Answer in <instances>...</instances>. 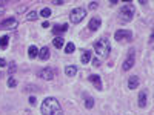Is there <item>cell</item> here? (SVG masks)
<instances>
[{
	"label": "cell",
	"mask_w": 154,
	"mask_h": 115,
	"mask_svg": "<svg viewBox=\"0 0 154 115\" xmlns=\"http://www.w3.org/2000/svg\"><path fill=\"white\" fill-rule=\"evenodd\" d=\"M40 111L43 115H63L62 106L57 101V98H54V97L45 98L40 105Z\"/></svg>",
	"instance_id": "cell-1"
},
{
	"label": "cell",
	"mask_w": 154,
	"mask_h": 115,
	"mask_svg": "<svg viewBox=\"0 0 154 115\" xmlns=\"http://www.w3.org/2000/svg\"><path fill=\"white\" fill-rule=\"evenodd\" d=\"M94 51H96V54L102 58H106L111 52V46H109V40L106 37H102L99 38V40L94 43Z\"/></svg>",
	"instance_id": "cell-2"
},
{
	"label": "cell",
	"mask_w": 154,
	"mask_h": 115,
	"mask_svg": "<svg viewBox=\"0 0 154 115\" xmlns=\"http://www.w3.org/2000/svg\"><path fill=\"white\" fill-rule=\"evenodd\" d=\"M134 14H136V8H134V5L130 3V2L125 3V5H122V8L119 9V19H120L122 23L131 22L133 17H134Z\"/></svg>",
	"instance_id": "cell-3"
},
{
	"label": "cell",
	"mask_w": 154,
	"mask_h": 115,
	"mask_svg": "<svg viewBox=\"0 0 154 115\" xmlns=\"http://www.w3.org/2000/svg\"><path fill=\"white\" fill-rule=\"evenodd\" d=\"M85 17H86V9H85V8H74V9L69 12V20H71V23H74V25L80 23Z\"/></svg>",
	"instance_id": "cell-4"
},
{
	"label": "cell",
	"mask_w": 154,
	"mask_h": 115,
	"mask_svg": "<svg viewBox=\"0 0 154 115\" xmlns=\"http://www.w3.org/2000/svg\"><path fill=\"white\" fill-rule=\"evenodd\" d=\"M134 63H136V49L134 48H130V51H128V54H126V58L123 61V65H122V71H130L133 66H134Z\"/></svg>",
	"instance_id": "cell-5"
},
{
	"label": "cell",
	"mask_w": 154,
	"mask_h": 115,
	"mask_svg": "<svg viewBox=\"0 0 154 115\" xmlns=\"http://www.w3.org/2000/svg\"><path fill=\"white\" fill-rule=\"evenodd\" d=\"M114 38L117 42H131L133 40V32L130 29H117L114 32Z\"/></svg>",
	"instance_id": "cell-6"
},
{
	"label": "cell",
	"mask_w": 154,
	"mask_h": 115,
	"mask_svg": "<svg viewBox=\"0 0 154 115\" xmlns=\"http://www.w3.org/2000/svg\"><path fill=\"white\" fill-rule=\"evenodd\" d=\"M17 25L19 22L14 17H9V19H5L3 22H0V29H16Z\"/></svg>",
	"instance_id": "cell-7"
},
{
	"label": "cell",
	"mask_w": 154,
	"mask_h": 115,
	"mask_svg": "<svg viewBox=\"0 0 154 115\" xmlns=\"http://www.w3.org/2000/svg\"><path fill=\"white\" fill-rule=\"evenodd\" d=\"M37 75L40 77V78L49 81V80H53V78H54V69H53V68H43V69L38 71Z\"/></svg>",
	"instance_id": "cell-8"
},
{
	"label": "cell",
	"mask_w": 154,
	"mask_h": 115,
	"mask_svg": "<svg viewBox=\"0 0 154 115\" xmlns=\"http://www.w3.org/2000/svg\"><path fill=\"white\" fill-rule=\"evenodd\" d=\"M68 31V25L65 23V25H63V23H59V25H54V26H53V34L54 35H62V34H65Z\"/></svg>",
	"instance_id": "cell-9"
},
{
	"label": "cell",
	"mask_w": 154,
	"mask_h": 115,
	"mask_svg": "<svg viewBox=\"0 0 154 115\" xmlns=\"http://www.w3.org/2000/svg\"><path fill=\"white\" fill-rule=\"evenodd\" d=\"M146 103H148V94H146V91H140L139 92V100H137V105H139V108H146Z\"/></svg>",
	"instance_id": "cell-10"
},
{
	"label": "cell",
	"mask_w": 154,
	"mask_h": 115,
	"mask_svg": "<svg viewBox=\"0 0 154 115\" xmlns=\"http://www.w3.org/2000/svg\"><path fill=\"white\" fill-rule=\"evenodd\" d=\"M89 81H91L97 91H102V78H100V75L97 74H93V75H89Z\"/></svg>",
	"instance_id": "cell-11"
},
{
	"label": "cell",
	"mask_w": 154,
	"mask_h": 115,
	"mask_svg": "<svg viewBox=\"0 0 154 115\" xmlns=\"http://www.w3.org/2000/svg\"><path fill=\"white\" fill-rule=\"evenodd\" d=\"M100 25H102V20L99 17H93L91 20H89V31H97L100 28Z\"/></svg>",
	"instance_id": "cell-12"
},
{
	"label": "cell",
	"mask_w": 154,
	"mask_h": 115,
	"mask_svg": "<svg viewBox=\"0 0 154 115\" xmlns=\"http://www.w3.org/2000/svg\"><path fill=\"white\" fill-rule=\"evenodd\" d=\"M49 55H51V52H49V48L43 46V48L38 49V58H40L42 61H46V60L49 58Z\"/></svg>",
	"instance_id": "cell-13"
},
{
	"label": "cell",
	"mask_w": 154,
	"mask_h": 115,
	"mask_svg": "<svg viewBox=\"0 0 154 115\" xmlns=\"http://www.w3.org/2000/svg\"><path fill=\"white\" fill-rule=\"evenodd\" d=\"M128 87H130L131 91L139 87V77L137 75H131L130 78H128Z\"/></svg>",
	"instance_id": "cell-14"
},
{
	"label": "cell",
	"mask_w": 154,
	"mask_h": 115,
	"mask_svg": "<svg viewBox=\"0 0 154 115\" xmlns=\"http://www.w3.org/2000/svg\"><path fill=\"white\" fill-rule=\"evenodd\" d=\"M91 58H93V54H91V51H88V49H83L82 51V63L83 65H88L89 61H91Z\"/></svg>",
	"instance_id": "cell-15"
},
{
	"label": "cell",
	"mask_w": 154,
	"mask_h": 115,
	"mask_svg": "<svg viewBox=\"0 0 154 115\" xmlns=\"http://www.w3.org/2000/svg\"><path fill=\"white\" fill-rule=\"evenodd\" d=\"M28 55H29V58H37L38 57V48L34 46V45H31L28 48Z\"/></svg>",
	"instance_id": "cell-16"
},
{
	"label": "cell",
	"mask_w": 154,
	"mask_h": 115,
	"mask_svg": "<svg viewBox=\"0 0 154 115\" xmlns=\"http://www.w3.org/2000/svg\"><path fill=\"white\" fill-rule=\"evenodd\" d=\"M53 45H54L57 49H62L63 46H65V38H63V37H56L54 40H53Z\"/></svg>",
	"instance_id": "cell-17"
},
{
	"label": "cell",
	"mask_w": 154,
	"mask_h": 115,
	"mask_svg": "<svg viewBox=\"0 0 154 115\" xmlns=\"http://www.w3.org/2000/svg\"><path fill=\"white\" fill-rule=\"evenodd\" d=\"M65 74H66L68 77H74V75L77 74V68H75V66H72V65H69V66H66V68H65Z\"/></svg>",
	"instance_id": "cell-18"
},
{
	"label": "cell",
	"mask_w": 154,
	"mask_h": 115,
	"mask_svg": "<svg viewBox=\"0 0 154 115\" xmlns=\"http://www.w3.org/2000/svg\"><path fill=\"white\" fill-rule=\"evenodd\" d=\"M38 16H40V14H38V12H37V11H29V12H28V14H26V20H28V22H32V20H37V19H38Z\"/></svg>",
	"instance_id": "cell-19"
},
{
	"label": "cell",
	"mask_w": 154,
	"mask_h": 115,
	"mask_svg": "<svg viewBox=\"0 0 154 115\" xmlns=\"http://www.w3.org/2000/svg\"><path fill=\"white\" fill-rule=\"evenodd\" d=\"M9 45V35H3L2 38H0V48L2 49H6Z\"/></svg>",
	"instance_id": "cell-20"
},
{
	"label": "cell",
	"mask_w": 154,
	"mask_h": 115,
	"mask_svg": "<svg viewBox=\"0 0 154 115\" xmlns=\"http://www.w3.org/2000/svg\"><path fill=\"white\" fill-rule=\"evenodd\" d=\"M85 108L86 109H93L94 108V98L93 97H86L85 98Z\"/></svg>",
	"instance_id": "cell-21"
},
{
	"label": "cell",
	"mask_w": 154,
	"mask_h": 115,
	"mask_svg": "<svg viewBox=\"0 0 154 115\" xmlns=\"http://www.w3.org/2000/svg\"><path fill=\"white\" fill-rule=\"evenodd\" d=\"M74 51H75V46H74V43H66L65 45V54H72L74 52Z\"/></svg>",
	"instance_id": "cell-22"
},
{
	"label": "cell",
	"mask_w": 154,
	"mask_h": 115,
	"mask_svg": "<svg viewBox=\"0 0 154 115\" xmlns=\"http://www.w3.org/2000/svg\"><path fill=\"white\" fill-rule=\"evenodd\" d=\"M51 12H53V11H51L49 8H43V9H42L40 12H38V14H40L42 17H45V19H48V17L51 16Z\"/></svg>",
	"instance_id": "cell-23"
},
{
	"label": "cell",
	"mask_w": 154,
	"mask_h": 115,
	"mask_svg": "<svg viewBox=\"0 0 154 115\" xmlns=\"http://www.w3.org/2000/svg\"><path fill=\"white\" fill-rule=\"evenodd\" d=\"M6 84H8V87H16V86H17V80L14 78V77H9Z\"/></svg>",
	"instance_id": "cell-24"
},
{
	"label": "cell",
	"mask_w": 154,
	"mask_h": 115,
	"mask_svg": "<svg viewBox=\"0 0 154 115\" xmlns=\"http://www.w3.org/2000/svg\"><path fill=\"white\" fill-rule=\"evenodd\" d=\"M16 69H17V66H16V63H11V65H9V71H8L9 77H12V74L16 72Z\"/></svg>",
	"instance_id": "cell-25"
},
{
	"label": "cell",
	"mask_w": 154,
	"mask_h": 115,
	"mask_svg": "<svg viewBox=\"0 0 154 115\" xmlns=\"http://www.w3.org/2000/svg\"><path fill=\"white\" fill-rule=\"evenodd\" d=\"M97 8H99V3L97 2H91V3H89V9H91V11H94Z\"/></svg>",
	"instance_id": "cell-26"
},
{
	"label": "cell",
	"mask_w": 154,
	"mask_h": 115,
	"mask_svg": "<svg viewBox=\"0 0 154 115\" xmlns=\"http://www.w3.org/2000/svg\"><path fill=\"white\" fill-rule=\"evenodd\" d=\"M5 66H8V61L5 58H0V68H5Z\"/></svg>",
	"instance_id": "cell-27"
},
{
	"label": "cell",
	"mask_w": 154,
	"mask_h": 115,
	"mask_svg": "<svg viewBox=\"0 0 154 115\" xmlns=\"http://www.w3.org/2000/svg\"><path fill=\"white\" fill-rule=\"evenodd\" d=\"M29 103H31L32 106L37 103V100H35V97H34V95H31V97H29Z\"/></svg>",
	"instance_id": "cell-28"
},
{
	"label": "cell",
	"mask_w": 154,
	"mask_h": 115,
	"mask_svg": "<svg viewBox=\"0 0 154 115\" xmlns=\"http://www.w3.org/2000/svg\"><path fill=\"white\" fill-rule=\"evenodd\" d=\"M93 65H94L96 68H99V66H100V61H99V58H94V60H93Z\"/></svg>",
	"instance_id": "cell-29"
},
{
	"label": "cell",
	"mask_w": 154,
	"mask_h": 115,
	"mask_svg": "<svg viewBox=\"0 0 154 115\" xmlns=\"http://www.w3.org/2000/svg\"><path fill=\"white\" fill-rule=\"evenodd\" d=\"M53 3H54V5H63L65 2H62V0H53Z\"/></svg>",
	"instance_id": "cell-30"
},
{
	"label": "cell",
	"mask_w": 154,
	"mask_h": 115,
	"mask_svg": "<svg viewBox=\"0 0 154 115\" xmlns=\"http://www.w3.org/2000/svg\"><path fill=\"white\" fill-rule=\"evenodd\" d=\"M3 12H5V5H2V3H0V16H2Z\"/></svg>",
	"instance_id": "cell-31"
},
{
	"label": "cell",
	"mask_w": 154,
	"mask_h": 115,
	"mask_svg": "<svg viewBox=\"0 0 154 115\" xmlns=\"http://www.w3.org/2000/svg\"><path fill=\"white\" fill-rule=\"evenodd\" d=\"M49 25H51L49 22H43V23H42V26H43V28H49Z\"/></svg>",
	"instance_id": "cell-32"
},
{
	"label": "cell",
	"mask_w": 154,
	"mask_h": 115,
	"mask_svg": "<svg viewBox=\"0 0 154 115\" xmlns=\"http://www.w3.org/2000/svg\"><path fill=\"white\" fill-rule=\"evenodd\" d=\"M151 42H154V31H152V34H151V37H149V43Z\"/></svg>",
	"instance_id": "cell-33"
}]
</instances>
